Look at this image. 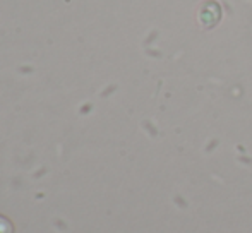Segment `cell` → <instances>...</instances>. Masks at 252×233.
Here are the masks:
<instances>
[{
  "label": "cell",
  "instance_id": "cell-1",
  "mask_svg": "<svg viewBox=\"0 0 252 233\" xmlns=\"http://www.w3.org/2000/svg\"><path fill=\"white\" fill-rule=\"evenodd\" d=\"M221 19V7L216 0H204L197 9V21L204 29H211Z\"/></svg>",
  "mask_w": 252,
  "mask_h": 233
},
{
  "label": "cell",
  "instance_id": "cell-2",
  "mask_svg": "<svg viewBox=\"0 0 252 233\" xmlns=\"http://www.w3.org/2000/svg\"><path fill=\"white\" fill-rule=\"evenodd\" d=\"M0 233H12V227L3 218H0Z\"/></svg>",
  "mask_w": 252,
  "mask_h": 233
}]
</instances>
